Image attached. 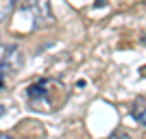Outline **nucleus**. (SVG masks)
<instances>
[{
    "mask_svg": "<svg viewBox=\"0 0 146 139\" xmlns=\"http://www.w3.org/2000/svg\"><path fill=\"white\" fill-rule=\"evenodd\" d=\"M15 15L29 18V28H33V30L46 28V26H50L55 22L52 9H50V0H22L15 7Z\"/></svg>",
    "mask_w": 146,
    "mask_h": 139,
    "instance_id": "nucleus-1",
    "label": "nucleus"
},
{
    "mask_svg": "<svg viewBox=\"0 0 146 139\" xmlns=\"http://www.w3.org/2000/svg\"><path fill=\"white\" fill-rule=\"evenodd\" d=\"M24 65V55L15 43H0V89H5L9 74L18 72Z\"/></svg>",
    "mask_w": 146,
    "mask_h": 139,
    "instance_id": "nucleus-2",
    "label": "nucleus"
},
{
    "mask_svg": "<svg viewBox=\"0 0 146 139\" xmlns=\"http://www.w3.org/2000/svg\"><path fill=\"white\" fill-rule=\"evenodd\" d=\"M59 89L55 80L50 78H37L26 87V96H29L31 107L42 109V104H50L52 102V94Z\"/></svg>",
    "mask_w": 146,
    "mask_h": 139,
    "instance_id": "nucleus-3",
    "label": "nucleus"
},
{
    "mask_svg": "<svg viewBox=\"0 0 146 139\" xmlns=\"http://www.w3.org/2000/svg\"><path fill=\"white\" fill-rule=\"evenodd\" d=\"M131 115H133V120L137 122V124H142V126H146V104L137 102L131 107Z\"/></svg>",
    "mask_w": 146,
    "mask_h": 139,
    "instance_id": "nucleus-4",
    "label": "nucleus"
},
{
    "mask_svg": "<svg viewBox=\"0 0 146 139\" xmlns=\"http://www.w3.org/2000/svg\"><path fill=\"white\" fill-rule=\"evenodd\" d=\"M107 139H133V135H129L127 130H116V133H111Z\"/></svg>",
    "mask_w": 146,
    "mask_h": 139,
    "instance_id": "nucleus-5",
    "label": "nucleus"
},
{
    "mask_svg": "<svg viewBox=\"0 0 146 139\" xmlns=\"http://www.w3.org/2000/svg\"><path fill=\"white\" fill-rule=\"evenodd\" d=\"M5 113H7V107H5V104H0V117H2Z\"/></svg>",
    "mask_w": 146,
    "mask_h": 139,
    "instance_id": "nucleus-6",
    "label": "nucleus"
},
{
    "mask_svg": "<svg viewBox=\"0 0 146 139\" xmlns=\"http://www.w3.org/2000/svg\"><path fill=\"white\" fill-rule=\"evenodd\" d=\"M0 139H15V137H11V135H0Z\"/></svg>",
    "mask_w": 146,
    "mask_h": 139,
    "instance_id": "nucleus-7",
    "label": "nucleus"
}]
</instances>
